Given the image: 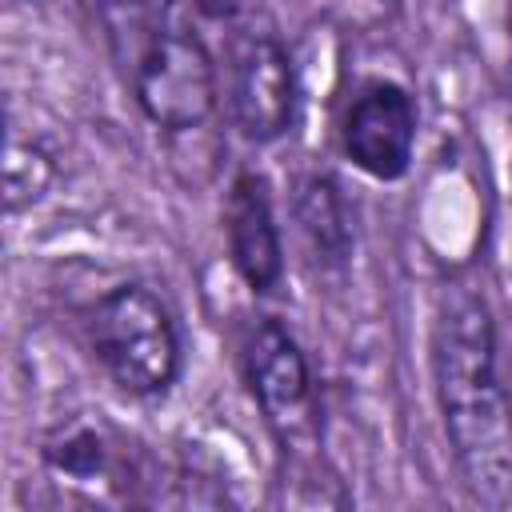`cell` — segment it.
<instances>
[{
	"label": "cell",
	"mask_w": 512,
	"mask_h": 512,
	"mask_svg": "<svg viewBox=\"0 0 512 512\" xmlns=\"http://www.w3.org/2000/svg\"><path fill=\"white\" fill-rule=\"evenodd\" d=\"M432 384L464 492L484 508L512 500V392L488 300L448 284L432 312Z\"/></svg>",
	"instance_id": "1"
},
{
	"label": "cell",
	"mask_w": 512,
	"mask_h": 512,
	"mask_svg": "<svg viewBox=\"0 0 512 512\" xmlns=\"http://www.w3.org/2000/svg\"><path fill=\"white\" fill-rule=\"evenodd\" d=\"M88 348L108 380L136 400L168 396L184 368L180 324L168 300L140 280L116 284L92 304Z\"/></svg>",
	"instance_id": "2"
},
{
	"label": "cell",
	"mask_w": 512,
	"mask_h": 512,
	"mask_svg": "<svg viewBox=\"0 0 512 512\" xmlns=\"http://www.w3.org/2000/svg\"><path fill=\"white\" fill-rule=\"evenodd\" d=\"M240 368L280 456L308 464L320 448V404L308 356L292 328L276 316H260L240 344Z\"/></svg>",
	"instance_id": "3"
},
{
	"label": "cell",
	"mask_w": 512,
	"mask_h": 512,
	"mask_svg": "<svg viewBox=\"0 0 512 512\" xmlns=\"http://www.w3.org/2000/svg\"><path fill=\"white\" fill-rule=\"evenodd\" d=\"M140 112L164 132H196L216 116L220 80L208 44L184 24H168L128 68Z\"/></svg>",
	"instance_id": "4"
},
{
	"label": "cell",
	"mask_w": 512,
	"mask_h": 512,
	"mask_svg": "<svg viewBox=\"0 0 512 512\" xmlns=\"http://www.w3.org/2000/svg\"><path fill=\"white\" fill-rule=\"evenodd\" d=\"M40 464L48 480L80 504H136L140 460L128 440L96 416H64L40 440Z\"/></svg>",
	"instance_id": "5"
},
{
	"label": "cell",
	"mask_w": 512,
	"mask_h": 512,
	"mask_svg": "<svg viewBox=\"0 0 512 512\" xmlns=\"http://www.w3.org/2000/svg\"><path fill=\"white\" fill-rule=\"evenodd\" d=\"M300 104L296 64L276 32L248 28L232 52L228 112L248 144H276L292 132Z\"/></svg>",
	"instance_id": "6"
},
{
	"label": "cell",
	"mask_w": 512,
	"mask_h": 512,
	"mask_svg": "<svg viewBox=\"0 0 512 512\" xmlns=\"http://www.w3.org/2000/svg\"><path fill=\"white\" fill-rule=\"evenodd\" d=\"M416 100L396 80H368L340 124V148L368 180L392 184L408 172L416 152Z\"/></svg>",
	"instance_id": "7"
},
{
	"label": "cell",
	"mask_w": 512,
	"mask_h": 512,
	"mask_svg": "<svg viewBox=\"0 0 512 512\" xmlns=\"http://www.w3.org/2000/svg\"><path fill=\"white\" fill-rule=\"evenodd\" d=\"M224 236H228V260L236 276L248 284V292L268 296L284 280V240L272 208V188L260 172L244 168L236 172L228 200H224Z\"/></svg>",
	"instance_id": "8"
},
{
	"label": "cell",
	"mask_w": 512,
	"mask_h": 512,
	"mask_svg": "<svg viewBox=\"0 0 512 512\" xmlns=\"http://www.w3.org/2000/svg\"><path fill=\"white\" fill-rule=\"evenodd\" d=\"M292 216L296 228L308 244V252L324 264V268H344L352 260V224H348V208L340 196V184L328 172H308L296 184L292 196Z\"/></svg>",
	"instance_id": "9"
},
{
	"label": "cell",
	"mask_w": 512,
	"mask_h": 512,
	"mask_svg": "<svg viewBox=\"0 0 512 512\" xmlns=\"http://www.w3.org/2000/svg\"><path fill=\"white\" fill-rule=\"evenodd\" d=\"M96 8L104 16L112 56L128 72L136 64V56L148 48V40L172 24L168 16H172L176 0H96Z\"/></svg>",
	"instance_id": "10"
},
{
	"label": "cell",
	"mask_w": 512,
	"mask_h": 512,
	"mask_svg": "<svg viewBox=\"0 0 512 512\" xmlns=\"http://www.w3.org/2000/svg\"><path fill=\"white\" fill-rule=\"evenodd\" d=\"M56 176V164L52 156L36 144V140H20V136H8V160H4V204L8 212H24L32 208L48 184Z\"/></svg>",
	"instance_id": "11"
},
{
	"label": "cell",
	"mask_w": 512,
	"mask_h": 512,
	"mask_svg": "<svg viewBox=\"0 0 512 512\" xmlns=\"http://www.w3.org/2000/svg\"><path fill=\"white\" fill-rule=\"evenodd\" d=\"M244 4L248 0H196V8H200V16H208V20H236L240 12H244Z\"/></svg>",
	"instance_id": "12"
}]
</instances>
